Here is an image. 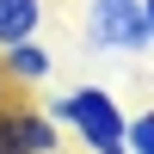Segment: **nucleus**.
Returning <instances> with one entry per match:
<instances>
[{"mask_svg": "<svg viewBox=\"0 0 154 154\" xmlns=\"http://www.w3.org/2000/svg\"><path fill=\"white\" fill-rule=\"evenodd\" d=\"M49 123L56 130H74L86 154H130V117L123 105L105 93V86H74V93H56L49 99Z\"/></svg>", "mask_w": 154, "mask_h": 154, "instance_id": "f257e3e1", "label": "nucleus"}, {"mask_svg": "<svg viewBox=\"0 0 154 154\" xmlns=\"http://www.w3.org/2000/svg\"><path fill=\"white\" fill-rule=\"evenodd\" d=\"M86 43L105 49V56H136V49H148L142 0H86Z\"/></svg>", "mask_w": 154, "mask_h": 154, "instance_id": "f03ea898", "label": "nucleus"}, {"mask_svg": "<svg viewBox=\"0 0 154 154\" xmlns=\"http://www.w3.org/2000/svg\"><path fill=\"white\" fill-rule=\"evenodd\" d=\"M0 74L12 86H49L56 80V49H43V37L12 43V49H0Z\"/></svg>", "mask_w": 154, "mask_h": 154, "instance_id": "7ed1b4c3", "label": "nucleus"}, {"mask_svg": "<svg viewBox=\"0 0 154 154\" xmlns=\"http://www.w3.org/2000/svg\"><path fill=\"white\" fill-rule=\"evenodd\" d=\"M43 25H49V0H0V49L43 37Z\"/></svg>", "mask_w": 154, "mask_h": 154, "instance_id": "20e7f679", "label": "nucleus"}, {"mask_svg": "<svg viewBox=\"0 0 154 154\" xmlns=\"http://www.w3.org/2000/svg\"><path fill=\"white\" fill-rule=\"evenodd\" d=\"M130 154H154V105L130 117Z\"/></svg>", "mask_w": 154, "mask_h": 154, "instance_id": "39448f33", "label": "nucleus"}, {"mask_svg": "<svg viewBox=\"0 0 154 154\" xmlns=\"http://www.w3.org/2000/svg\"><path fill=\"white\" fill-rule=\"evenodd\" d=\"M0 154H25L19 136H12V123H6V111H0Z\"/></svg>", "mask_w": 154, "mask_h": 154, "instance_id": "423d86ee", "label": "nucleus"}, {"mask_svg": "<svg viewBox=\"0 0 154 154\" xmlns=\"http://www.w3.org/2000/svg\"><path fill=\"white\" fill-rule=\"evenodd\" d=\"M142 25H148V49H154V0H142Z\"/></svg>", "mask_w": 154, "mask_h": 154, "instance_id": "0eeeda50", "label": "nucleus"}, {"mask_svg": "<svg viewBox=\"0 0 154 154\" xmlns=\"http://www.w3.org/2000/svg\"><path fill=\"white\" fill-rule=\"evenodd\" d=\"M6 93H12V80H6V74H0V111H6V105H12V99H6Z\"/></svg>", "mask_w": 154, "mask_h": 154, "instance_id": "6e6552de", "label": "nucleus"}, {"mask_svg": "<svg viewBox=\"0 0 154 154\" xmlns=\"http://www.w3.org/2000/svg\"><path fill=\"white\" fill-rule=\"evenodd\" d=\"M56 154H68V148H56Z\"/></svg>", "mask_w": 154, "mask_h": 154, "instance_id": "1a4fd4ad", "label": "nucleus"}]
</instances>
